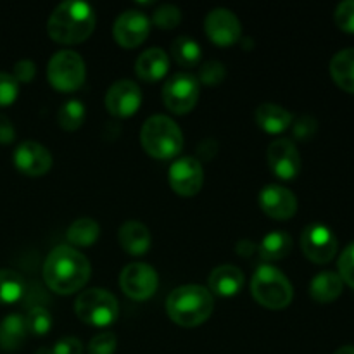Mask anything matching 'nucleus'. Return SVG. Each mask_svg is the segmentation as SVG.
Returning <instances> with one entry per match:
<instances>
[{
	"label": "nucleus",
	"instance_id": "nucleus-1",
	"mask_svg": "<svg viewBox=\"0 0 354 354\" xmlns=\"http://www.w3.org/2000/svg\"><path fill=\"white\" fill-rule=\"evenodd\" d=\"M92 266L86 256L71 245H57L52 249L44 263V280L50 290L69 296L86 286Z\"/></svg>",
	"mask_w": 354,
	"mask_h": 354
},
{
	"label": "nucleus",
	"instance_id": "nucleus-2",
	"mask_svg": "<svg viewBox=\"0 0 354 354\" xmlns=\"http://www.w3.org/2000/svg\"><path fill=\"white\" fill-rule=\"evenodd\" d=\"M95 30V10L80 0L62 2L52 10L47 33L55 44L76 45L85 41Z\"/></svg>",
	"mask_w": 354,
	"mask_h": 354
},
{
	"label": "nucleus",
	"instance_id": "nucleus-3",
	"mask_svg": "<svg viewBox=\"0 0 354 354\" xmlns=\"http://www.w3.org/2000/svg\"><path fill=\"white\" fill-rule=\"evenodd\" d=\"M214 310V297L209 289L196 283L182 286L166 299V311L171 322L185 328L199 327Z\"/></svg>",
	"mask_w": 354,
	"mask_h": 354
},
{
	"label": "nucleus",
	"instance_id": "nucleus-4",
	"mask_svg": "<svg viewBox=\"0 0 354 354\" xmlns=\"http://www.w3.org/2000/svg\"><path fill=\"white\" fill-rule=\"evenodd\" d=\"M140 142L144 151L152 158L171 159L182 152L183 133L171 118L156 114L142 127Z\"/></svg>",
	"mask_w": 354,
	"mask_h": 354
},
{
	"label": "nucleus",
	"instance_id": "nucleus-5",
	"mask_svg": "<svg viewBox=\"0 0 354 354\" xmlns=\"http://www.w3.org/2000/svg\"><path fill=\"white\" fill-rule=\"evenodd\" d=\"M252 297L268 310H286L294 297L289 279L272 265H261L251 280Z\"/></svg>",
	"mask_w": 354,
	"mask_h": 354
},
{
	"label": "nucleus",
	"instance_id": "nucleus-6",
	"mask_svg": "<svg viewBox=\"0 0 354 354\" xmlns=\"http://www.w3.org/2000/svg\"><path fill=\"white\" fill-rule=\"evenodd\" d=\"M75 313L83 324L92 327H109L120 315L118 299L106 289L83 290L75 301Z\"/></svg>",
	"mask_w": 354,
	"mask_h": 354
},
{
	"label": "nucleus",
	"instance_id": "nucleus-7",
	"mask_svg": "<svg viewBox=\"0 0 354 354\" xmlns=\"http://www.w3.org/2000/svg\"><path fill=\"white\" fill-rule=\"evenodd\" d=\"M86 78L83 59L73 50H61L52 55L47 64V80L59 92H76Z\"/></svg>",
	"mask_w": 354,
	"mask_h": 354
},
{
	"label": "nucleus",
	"instance_id": "nucleus-8",
	"mask_svg": "<svg viewBox=\"0 0 354 354\" xmlns=\"http://www.w3.org/2000/svg\"><path fill=\"white\" fill-rule=\"evenodd\" d=\"M201 85L190 73H176L162 86V102L171 113L187 114L199 100Z\"/></svg>",
	"mask_w": 354,
	"mask_h": 354
},
{
	"label": "nucleus",
	"instance_id": "nucleus-9",
	"mask_svg": "<svg viewBox=\"0 0 354 354\" xmlns=\"http://www.w3.org/2000/svg\"><path fill=\"white\" fill-rule=\"evenodd\" d=\"M303 254L315 265H327L335 258L339 249L337 237L324 223L308 225L301 235Z\"/></svg>",
	"mask_w": 354,
	"mask_h": 354
},
{
	"label": "nucleus",
	"instance_id": "nucleus-10",
	"mask_svg": "<svg viewBox=\"0 0 354 354\" xmlns=\"http://www.w3.org/2000/svg\"><path fill=\"white\" fill-rule=\"evenodd\" d=\"M120 287L130 299L147 301L159 287V277L152 266L145 263H130L120 275Z\"/></svg>",
	"mask_w": 354,
	"mask_h": 354
},
{
	"label": "nucleus",
	"instance_id": "nucleus-11",
	"mask_svg": "<svg viewBox=\"0 0 354 354\" xmlns=\"http://www.w3.org/2000/svg\"><path fill=\"white\" fill-rule=\"evenodd\" d=\"M268 166L273 175L283 182H292L301 173V156L289 138H277L268 145Z\"/></svg>",
	"mask_w": 354,
	"mask_h": 354
},
{
	"label": "nucleus",
	"instance_id": "nucleus-12",
	"mask_svg": "<svg viewBox=\"0 0 354 354\" xmlns=\"http://www.w3.org/2000/svg\"><path fill=\"white\" fill-rule=\"evenodd\" d=\"M169 185L182 197H194L204 185V169L196 158H180L169 166Z\"/></svg>",
	"mask_w": 354,
	"mask_h": 354
},
{
	"label": "nucleus",
	"instance_id": "nucleus-13",
	"mask_svg": "<svg viewBox=\"0 0 354 354\" xmlns=\"http://www.w3.org/2000/svg\"><path fill=\"white\" fill-rule=\"evenodd\" d=\"M204 31L207 38L218 47H230L241 40L242 26L239 17L232 10L213 9L204 19Z\"/></svg>",
	"mask_w": 354,
	"mask_h": 354
},
{
	"label": "nucleus",
	"instance_id": "nucleus-14",
	"mask_svg": "<svg viewBox=\"0 0 354 354\" xmlns=\"http://www.w3.org/2000/svg\"><path fill=\"white\" fill-rule=\"evenodd\" d=\"M151 33V19L140 10H124L114 23L113 35L118 45L135 48L145 41Z\"/></svg>",
	"mask_w": 354,
	"mask_h": 354
},
{
	"label": "nucleus",
	"instance_id": "nucleus-15",
	"mask_svg": "<svg viewBox=\"0 0 354 354\" xmlns=\"http://www.w3.org/2000/svg\"><path fill=\"white\" fill-rule=\"evenodd\" d=\"M106 109L116 118H130L142 104L140 86L131 80H120L113 83L106 93Z\"/></svg>",
	"mask_w": 354,
	"mask_h": 354
},
{
	"label": "nucleus",
	"instance_id": "nucleus-16",
	"mask_svg": "<svg viewBox=\"0 0 354 354\" xmlns=\"http://www.w3.org/2000/svg\"><path fill=\"white\" fill-rule=\"evenodd\" d=\"M14 166L26 176H44L52 168V154L47 147L35 140H24L16 147L12 156Z\"/></svg>",
	"mask_w": 354,
	"mask_h": 354
},
{
	"label": "nucleus",
	"instance_id": "nucleus-17",
	"mask_svg": "<svg viewBox=\"0 0 354 354\" xmlns=\"http://www.w3.org/2000/svg\"><path fill=\"white\" fill-rule=\"evenodd\" d=\"M259 207L273 220H290L297 211V197L282 185H266L258 196Z\"/></svg>",
	"mask_w": 354,
	"mask_h": 354
},
{
	"label": "nucleus",
	"instance_id": "nucleus-18",
	"mask_svg": "<svg viewBox=\"0 0 354 354\" xmlns=\"http://www.w3.org/2000/svg\"><path fill=\"white\" fill-rule=\"evenodd\" d=\"M244 287V273L234 265H221L209 275V292L220 297L237 296Z\"/></svg>",
	"mask_w": 354,
	"mask_h": 354
},
{
	"label": "nucleus",
	"instance_id": "nucleus-19",
	"mask_svg": "<svg viewBox=\"0 0 354 354\" xmlns=\"http://www.w3.org/2000/svg\"><path fill=\"white\" fill-rule=\"evenodd\" d=\"M169 69V59L161 48H149L138 55L135 62V73L142 82L156 83L166 76Z\"/></svg>",
	"mask_w": 354,
	"mask_h": 354
},
{
	"label": "nucleus",
	"instance_id": "nucleus-20",
	"mask_svg": "<svg viewBox=\"0 0 354 354\" xmlns=\"http://www.w3.org/2000/svg\"><path fill=\"white\" fill-rule=\"evenodd\" d=\"M120 244L128 254L142 256L151 248V232L142 221L128 220L124 221L118 232Z\"/></svg>",
	"mask_w": 354,
	"mask_h": 354
},
{
	"label": "nucleus",
	"instance_id": "nucleus-21",
	"mask_svg": "<svg viewBox=\"0 0 354 354\" xmlns=\"http://www.w3.org/2000/svg\"><path fill=\"white\" fill-rule=\"evenodd\" d=\"M344 290V282L335 272H322L311 280L310 296L318 304H330L339 299Z\"/></svg>",
	"mask_w": 354,
	"mask_h": 354
},
{
	"label": "nucleus",
	"instance_id": "nucleus-22",
	"mask_svg": "<svg viewBox=\"0 0 354 354\" xmlns=\"http://www.w3.org/2000/svg\"><path fill=\"white\" fill-rule=\"evenodd\" d=\"M292 114L277 104H261L256 109V123L270 135L283 133L292 124Z\"/></svg>",
	"mask_w": 354,
	"mask_h": 354
},
{
	"label": "nucleus",
	"instance_id": "nucleus-23",
	"mask_svg": "<svg viewBox=\"0 0 354 354\" xmlns=\"http://www.w3.org/2000/svg\"><path fill=\"white\" fill-rule=\"evenodd\" d=\"M28 337L26 320L23 315H7L0 322V349L7 353L17 351Z\"/></svg>",
	"mask_w": 354,
	"mask_h": 354
},
{
	"label": "nucleus",
	"instance_id": "nucleus-24",
	"mask_svg": "<svg viewBox=\"0 0 354 354\" xmlns=\"http://www.w3.org/2000/svg\"><path fill=\"white\" fill-rule=\"evenodd\" d=\"M332 80L341 90L354 93V47L339 50L328 66Z\"/></svg>",
	"mask_w": 354,
	"mask_h": 354
},
{
	"label": "nucleus",
	"instance_id": "nucleus-25",
	"mask_svg": "<svg viewBox=\"0 0 354 354\" xmlns=\"http://www.w3.org/2000/svg\"><path fill=\"white\" fill-rule=\"evenodd\" d=\"M290 251H292V239L287 232L282 230L270 232L258 245V254L265 263L280 261L289 256Z\"/></svg>",
	"mask_w": 354,
	"mask_h": 354
},
{
	"label": "nucleus",
	"instance_id": "nucleus-26",
	"mask_svg": "<svg viewBox=\"0 0 354 354\" xmlns=\"http://www.w3.org/2000/svg\"><path fill=\"white\" fill-rule=\"evenodd\" d=\"M100 227L92 218H80L73 221L68 228V237L71 248H90L99 241Z\"/></svg>",
	"mask_w": 354,
	"mask_h": 354
},
{
	"label": "nucleus",
	"instance_id": "nucleus-27",
	"mask_svg": "<svg viewBox=\"0 0 354 354\" xmlns=\"http://www.w3.org/2000/svg\"><path fill=\"white\" fill-rule=\"evenodd\" d=\"M26 282L23 275L14 270H0V304H14L24 296Z\"/></svg>",
	"mask_w": 354,
	"mask_h": 354
},
{
	"label": "nucleus",
	"instance_id": "nucleus-28",
	"mask_svg": "<svg viewBox=\"0 0 354 354\" xmlns=\"http://www.w3.org/2000/svg\"><path fill=\"white\" fill-rule=\"evenodd\" d=\"M171 54L182 68H194L203 57V48L194 38L178 37L171 45Z\"/></svg>",
	"mask_w": 354,
	"mask_h": 354
},
{
	"label": "nucleus",
	"instance_id": "nucleus-29",
	"mask_svg": "<svg viewBox=\"0 0 354 354\" xmlns=\"http://www.w3.org/2000/svg\"><path fill=\"white\" fill-rule=\"evenodd\" d=\"M85 114L86 111H85V106H83V102H80V100L76 99H71L61 106V109H59V114H57V121L59 124H61L62 130L76 131L80 127H82L83 121H85Z\"/></svg>",
	"mask_w": 354,
	"mask_h": 354
},
{
	"label": "nucleus",
	"instance_id": "nucleus-30",
	"mask_svg": "<svg viewBox=\"0 0 354 354\" xmlns=\"http://www.w3.org/2000/svg\"><path fill=\"white\" fill-rule=\"evenodd\" d=\"M28 327V334L45 335L52 328V315L44 306H35L24 317Z\"/></svg>",
	"mask_w": 354,
	"mask_h": 354
},
{
	"label": "nucleus",
	"instance_id": "nucleus-31",
	"mask_svg": "<svg viewBox=\"0 0 354 354\" xmlns=\"http://www.w3.org/2000/svg\"><path fill=\"white\" fill-rule=\"evenodd\" d=\"M225 76H227V69L220 61H206L201 66L197 82H199V85L216 86L223 83Z\"/></svg>",
	"mask_w": 354,
	"mask_h": 354
},
{
	"label": "nucleus",
	"instance_id": "nucleus-32",
	"mask_svg": "<svg viewBox=\"0 0 354 354\" xmlns=\"http://www.w3.org/2000/svg\"><path fill=\"white\" fill-rule=\"evenodd\" d=\"M152 23L161 28V30H173V28L182 23V12L176 6L166 3V6H161L156 10L154 16H152Z\"/></svg>",
	"mask_w": 354,
	"mask_h": 354
},
{
	"label": "nucleus",
	"instance_id": "nucleus-33",
	"mask_svg": "<svg viewBox=\"0 0 354 354\" xmlns=\"http://www.w3.org/2000/svg\"><path fill=\"white\" fill-rule=\"evenodd\" d=\"M292 135L296 140H301V142H306V140H311V138L315 137V133H317L318 130V121L315 120L313 116H308V114H304V116H299L297 120H292Z\"/></svg>",
	"mask_w": 354,
	"mask_h": 354
},
{
	"label": "nucleus",
	"instance_id": "nucleus-34",
	"mask_svg": "<svg viewBox=\"0 0 354 354\" xmlns=\"http://www.w3.org/2000/svg\"><path fill=\"white\" fill-rule=\"evenodd\" d=\"M118 339L113 332H100L88 342V354H114Z\"/></svg>",
	"mask_w": 354,
	"mask_h": 354
},
{
	"label": "nucleus",
	"instance_id": "nucleus-35",
	"mask_svg": "<svg viewBox=\"0 0 354 354\" xmlns=\"http://www.w3.org/2000/svg\"><path fill=\"white\" fill-rule=\"evenodd\" d=\"M334 19L344 33L354 35V0H346V2L339 3L334 12Z\"/></svg>",
	"mask_w": 354,
	"mask_h": 354
},
{
	"label": "nucleus",
	"instance_id": "nucleus-36",
	"mask_svg": "<svg viewBox=\"0 0 354 354\" xmlns=\"http://www.w3.org/2000/svg\"><path fill=\"white\" fill-rule=\"evenodd\" d=\"M19 95V83L9 73L0 71V107L10 106Z\"/></svg>",
	"mask_w": 354,
	"mask_h": 354
},
{
	"label": "nucleus",
	"instance_id": "nucleus-37",
	"mask_svg": "<svg viewBox=\"0 0 354 354\" xmlns=\"http://www.w3.org/2000/svg\"><path fill=\"white\" fill-rule=\"evenodd\" d=\"M337 266L342 282L348 283V286L354 290V242L342 251Z\"/></svg>",
	"mask_w": 354,
	"mask_h": 354
},
{
	"label": "nucleus",
	"instance_id": "nucleus-38",
	"mask_svg": "<svg viewBox=\"0 0 354 354\" xmlns=\"http://www.w3.org/2000/svg\"><path fill=\"white\" fill-rule=\"evenodd\" d=\"M35 75H37V66H35L33 61L30 59H23V61H17L14 64L12 69V78L16 80L17 83H31L33 82Z\"/></svg>",
	"mask_w": 354,
	"mask_h": 354
},
{
	"label": "nucleus",
	"instance_id": "nucleus-39",
	"mask_svg": "<svg viewBox=\"0 0 354 354\" xmlns=\"http://www.w3.org/2000/svg\"><path fill=\"white\" fill-rule=\"evenodd\" d=\"M52 354H83V344L76 337H64L52 346Z\"/></svg>",
	"mask_w": 354,
	"mask_h": 354
},
{
	"label": "nucleus",
	"instance_id": "nucleus-40",
	"mask_svg": "<svg viewBox=\"0 0 354 354\" xmlns=\"http://www.w3.org/2000/svg\"><path fill=\"white\" fill-rule=\"evenodd\" d=\"M14 138H16V130H14L12 121L6 114L0 113V144H12Z\"/></svg>",
	"mask_w": 354,
	"mask_h": 354
},
{
	"label": "nucleus",
	"instance_id": "nucleus-41",
	"mask_svg": "<svg viewBox=\"0 0 354 354\" xmlns=\"http://www.w3.org/2000/svg\"><path fill=\"white\" fill-rule=\"evenodd\" d=\"M334 354H354V346H342Z\"/></svg>",
	"mask_w": 354,
	"mask_h": 354
},
{
	"label": "nucleus",
	"instance_id": "nucleus-42",
	"mask_svg": "<svg viewBox=\"0 0 354 354\" xmlns=\"http://www.w3.org/2000/svg\"><path fill=\"white\" fill-rule=\"evenodd\" d=\"M37 354H52V349L50 348H41Z\"/></svg>",
	"mask_w": 354,
	"mask_h": 354
}]
</instances>
